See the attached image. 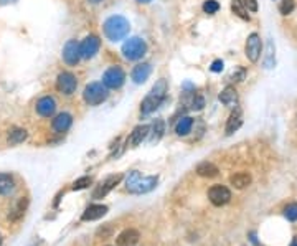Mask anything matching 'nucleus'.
<instances>
[{
  "instance_id": "nucleus-18",
  "label": "nucleus",
  "mask_w": 297,
  "mask_h": 246,
  "mask_svg": "<svg viewBox=\"0 0 297 246\" xmlns=\"http://www.w3.org/2000/svg\"><path fill=\"white\" fill-rule=\"evenodd\" d=\"M116 241H118V246H132L139 241V231L132 230V228L124 230L118 238H116Z\"/></svg>"
},
{
  "instance_id": "nucleus-17",
  "label": "nucleus",
  "mask_w": 297,
  "mask_h": 246,
  "mask_svg": "<svg viewBox=\"0 0 297 246\" xmlns=\"http://www.w3.org/2000/svg\"><path fill=\"white\" fill-rule=\"evenodd\" d=\"M71 124H73V118H71V114H68V112H61V114H58L56 118L53 119L52 126L56 132H66L71 127Z\"/></svg>"
},
{
  "instance_id": "nucleus-1",
  "label": "nucleus",
  "mask_w": 297,
  "mask_h": 246,
  "mask_svg": "<svg viewBox=\"0 0 297 246\" xmlns=\"http://www.w3.org/2000/svg\"><path fill=\"white\" fill-rule=\"evenodd\" d=\"M167 89H169V85H167V80H158L156 85L152 86L150 93L145 96L144 101L140 104V112L142 114H150L164 103L165 96H167Z\"/></svg>"
},
{
  "instance_id": "nucleus-35",
  "label": "nucleus",
  "mask_w": 297,
  "mask_h": 246,
  "mask_svg": "<svg viewBox=\"0 0 297 246\" xmlns=\"http://www.w3.org/2000/svg\"><path fill=\"white\" fill-rule=\"evenodd\" d=\"M243 5L249 12H258V0H243Z\"/></svg>"
},
{
  "instance_id": "nucleus-2",
  "label": "nucleus",
  "mask_w": 297,
  "mask_h": 246,
  "mask_svg": "<svg viewBox=\"0 0 297 246\" xmlns=\"http://www.w3.org/2000/svg\"><path fill=\"white\" fill-rule=\"evenodd\" d=\"M104 35L107 36L111 41H119L124 40L127 36L129 30H131V25L127 20L121 15H112L104 22Z\"/></svg>"
},
{
  "instance_id": "nucleus-8",
  "label": "nucleus",
  "mask_w": 297,
  "mask_h": 246,
  "mask_svg": "<svg viewBox=\"0 0 297 246\" xmlns=\"http://www.w3.org/2000/svg\"><path fill=\"white\" fill-rule=\"evenodd\" d=\"M99 48H101V40H99L96 35L86 36V38L79 43V53H81V58H85V60L94 58L96 53L99 52Z\"/></svg>"
},
{
  "instance_id": "nucleus-38",
  "label": "nucleus",
  "mask_w": 297,
  "mask_h": 246,
  "mask_svg": "<svg viewBox=\"0 0 297 246\" xmlns=\"http://www.w3.org/2000/svg\"><path fill=\"white\" fill-rule=\"evenodd\" d=\"M291 246H297V236H296V238H294V240H292V243H291Z\"/></svg>"
},
{
  "instance_id": "nucleus-21",
  "label": "nucleus",
  "mask_w": 297,
  "mask_h": 246,
  "mask_svg": "<svg viewBox=\"0 0 297 246\" xmlns=\"http://www.w3.org/2000/svg\"><path fill=\"white\" fill-rule=\"evenodd\" d=\"M196 174L202 175V177H216L218 175V167L215 164H211V162H202V164L196 165Z\"/></svg>"
},
{
  "instance_id": "nucleus-12",
  "label": "nucleus",
  "mask_w": 297,
  "mask_h": 246,
  "mask_svg": "<svg viewBox=\"0 0 297 246\" xmlns=\"http://www.w3.org/2000/svg\"><path fill=\"white\" fill-rule=\"evenodd\" d=\"M121 178H122V175H111V177H107L106 180L99 183L98 189L93 192V198L98 200V198L106 197V195L109 193V192L121 182Z\"/></svg>"
},
{
  "instance_id": "nucleus-14",
  "label": "nucleus",
  "mask_w": 297,
  "mask_h": 246,
  "mask_svg": "<svg viewBox=\"0 0 297 246\" xmlns=\"http://www.w3.org/2000/svg\"><path fill=\"white\" fill-rule=\"evenodd\" d=\"M150 73H152V66H150L149 63H140L137 65L136 68L132 70L131 73V78L134 83H137V85H142V83H145L149 80Z\"/></svg>"
},
{
  "instance_id": "nucleus-33",
  "label": "nucleus",
  "mask_w": 297,
  "mask_h": 246,
  "mask_svg": "<svg viewBox=\"0 0 297 246\" xmlns=\"http://www.w3.org/2000/svg\"><path fill=\"white\" fill-rule=\"evenodd\" d=\"M284 215H286V218L289 220V222H296L297 220V203H291V205H287L286 210H284Z\"/></svg>"
},
{
  "instance_id": "nucleus-10",
  "label": "nucleus",
  "mask_w": 297,
  "mask_h": 246,
  "mask_svg": "<svg viewBox=\"0 0 297 246\" xmlns=\"http://www.w3.org/2000/svg\"><path fill=\"white\" fill-rule=\"evenodd\" d=\"M208 198L215 207H223L231 200V192L223 185H213L208 192Z\"/></svg>"
},
{
  "instance_id": "nucleus-26",
  "label": "nucleus",
  "mask_w": 297,
  "mask_h": 246,
  "mask_svg": "<svg viewBox=\"0 0 297 246\" xmlns=\"http://www.w3.org/2000/svg\"><path fill=\"white\" fill-rule=\"evenodd\" d=\"M164 129H165L164 121H162V119H157L156 123H154V126H152L154 134H152V137H150V142H157V141L162 137V134H164Z\"/></svg>"
},
{
  "instance_id": "nucleus-24",
  "label": "nucleus",
  "mask_w": 297,
  "mask_h": 246,
  "mask_svg": "<svg viewBox=\"0 0 297 246\" xmlns=\"http://www.w3.org/2000/svg\"><path fill=\"white\" fill-rule=\"evenodd\" d=\"M192 127H193V119L185 116V118L178 119V123L175 124V132H177L178 136H187L188 132L192 131Z\"/></svg>"
},
{
  "instance_id": "nucleus-31",
  "label": "nucleus",
  "mask_w": 297,
  "mask_h": 246,
  "mask_svg": "<svg viewBox=\"0 0 297 246\" xmlns=\"http://www.w3.org/2000/svg\"><path fill=\"white\" fill-rule=\"evenodd\" d=\"M220 10V3L216 2V0H207V2L203 3V12L208 15H213L216 14V12Z\"/></svg>"
},
{
  "instance_id": "nucleus-7",
  "label": "nucleus",
  "mask_w": 297,
  "mask_h": 246,
  "mask_svg": "<svg viewBox=\"0 0 297 246\" xmlns=\"http://www.w3.org/2000/svg\"><path fill=\"white\" fill-rule=\"evenodd\" d=\"M76 88H78V80H76V76H74L73 73H70V71H63L58 74V78H56V89L60 91L61 94H65V96H71L76 91Z\"/></svg>"
},
{
  "instance_id": "nucleus-39",
  "label": "nucleus",
  "mask_w": 297,
  "mask_h": 246,
  "mask_svg": "<svg viewBox=\"0 0 297 246\" xmlns=\"http://www.w3.org/2000/svg\"><path fill=\"white\" fill-rule=\"evenodd\" d=\"M137 2H140V3H149L150 0H137Z\"/></svg>"
},
{
  "instance_id": "nucleus-15",
  "label": "nucleus",
  "mask_w": 297,
  "mask_h": 246,
  "mask_svg": "<svg viewBox=\"0 0 297 246\" xmlns=\"http://www.w3.org/2000/svg\"><path fill=\"white\" fill-rule=\"evenodd\" d=\"M106 211H107L106 205H91L85 210V213H83L81 218L85 220V222H93V220L103 218V216L106 215Z\"/></svg>"
},
{
  "instance_id": "nucleus-9",
  "label": "nucleus",
  "mask_w": 297,
  "mask_h": 246,
  "mask_svg": "<svg viewBox=\"0 0 297 246\" xmlns=\"http://www.w3.org/2000/svg\"><path fill=\"white\" fill-rule=\"evenodd\" d=\"M245 52H246V58H248L249 61H253V63H256L259 60L261 52H262V43H261V38H259L258 33H251L248 36Z\"/></svg>"
},
{
  "instance_id": "nucleus-34",
  "label": "nucleus",
  "mask_w": 297,
  "mask_h": 246,
  "mask_svg": "<svg viewBox=\"0 0 297 246\" xmlns=\"http://www.w3.org/2000/svg\"><path fill=\"white\" fill-rule=\"evenodd\" d=\"M91 185V177H81L73 183V190H83Z\"/></svg>"
},
{
  "instance_id": "nucleus-40",
  "label": "nucleus",
  "mask_w": 297,
  "mask_h": 246,
  "mask_svg": "<svg viewBox=\"0 0 297 246\" xmlns=\"http://www.w3.org/2000/svg\"><path fill=\"white\" fill-rule=\"evenodd\" d=\"M0 245H2V236H0Z\"/></svg>"
},
{
  "instance_id": "nucleus-23",
  "label": "nucleus",
  "mask_w": 297,
  "mask_h": 246,
  "mask_svg": "<svg viewBox=\"0 0 297 246\" xmlns=\"http://www.w3.org/2000/svg\"><path fill=\"white\" fill-rule=\"evenodd\" d=\"M15 189L14 178L8 174H0V195H8Z\"/></svg>"
},
{
  "instance_id": "nucleus-16",
  "label": "nucleus",
  "mask_w": 297,
  "mask_h": 246,
  "mask_svg": "<svg viewBox=\"0 0 297 246\" xmlns=\"http://www.w3.org/2000/svg\"><path fill=\"white\" fill-rule=\"evenodd\" d=\"M149 131H150L149 126H137V127L131 132V136H129L127 145H131V147H137V145H139L142 141H144L145 137H147Z\"/></svg>"
},
{
  "instance_id": "nucleus-20",
  "label": "nucleus",
  "mask_w": 297,
  "mask_h": 246,
  "mask_svg": "<svg viewBox=\"0 0 297 246\" xmlns=\"http://www.w3.org/2000/svg\"><path fill=\"white\" fill-rule=\"evenodd\" d=\"M220 101L225 104V106L235 107L238 103V93L233 86H227L223 91L220 93Z\"/></svg>"
},
{
  "instance_id": "nucleus-13",
  "label": "nucleus",
  "mask_w": 297,
  "mask_h": 246,
  "mask_svg": "<svg viewBox=\"0 0 297 246\" xmlns=\"http://www.w3.org/2000/svg\"><path fill=\"white\" fill-rule=\"evenodd\" d=\"M56 111V101L52 96H43L41 99H38L36 103V112L43 118H52Z\"/></svg>"
},
{
  "instance_id": "nucleus-30",
  "label": "nucleus",
  "mask_w": 297,
  "mask_h": 246,
  "mask_svg": "<svg viewBox=\"0 0 297 246\" xmlns=\"http://www.w3.org/2000/svg\"><path fill=\"white\" fill-rule=\"evenodd\" d=\"M296 8V2L294 0H281V5H279V12L282 15H289L292 14V10Z\"/></svg>"
},
{
  "instance_id": "nucleus-32",
  "label": "nucleus",
  "mask_w": 297,
  "mask_h": 246,
  "mask_svg": "<svg viewBox=\"0 0 297 246\" xmlns=\"http://www.w3.org/2000/svg\"><path fill=\"white\" fill-rule=\"evenodd\" d=\"M203 106H205L203 96H200V94H193V96H192V101H190V107H192V109L200 111V109H203Z\"/></svg>"
},
{
  "instance_id": "nucleus-4",
  "label": "nucleus",
  "mask_w": 297,
  "mask_h": 246,
  "mask_svg": "<svg viewBox=\"0 0 297 246\" xmlns=\"http://www.w3.org/2000/svg\"><path fill=\"white\" fill-rule=\"evenodd\" d=\"M107 88L103 85V83H89L85 88V93H83V98L85 101L89 104V106H98V104L104 103L107 99Z\"/></svg>"
},
{
  "instance_id": "nucleus-37",
  "label": "nucleus",
  "mask_w": 297,
  "mask_h": 246,
  "mask_svg": "<svg viewBox=\"0 0 297 246\" xmlns=\"http://www.w3.org/2000/svg\"><path fill=\"white\" fill-rule=\"evenodd\" d=\"M17 0H0V5H7V3H14Z\"/></svg>"
},
{
  "instance_id": "nucleus-27",
  "label": "nucleus",
  "mask_w": 297,
  "mask_h": 246,
  "mask_svg": "<svg viewBox=\"0 0 297 246\" xmlns=\"http://www.w3.org/2000/svg\"><path fill=\"white\" fill-rule=\"evenodd\" d=\"M25 208H27V200L22 198L18 202V205L15 207V210L14 211H10V215H8V218L10 220H18L20 216H22L25 213Z\"/></svg>"
},
{
  "instance_id": "nucleus-11",
  "label": "nucleus",
  "mask_w": 297,
  "mask_h": 246,
  "mask_svg": "<svg viewBox=\"0 0 297 246\" xmlns=\"http://www.w3.org/2000/svg\"><path fill=\"white\" fill-rule=\"evenodd\" d=\"M63 60H65V63L70 66H74L79 63L81 53H79V43L76 40H70L68 43L65 45V48H63Z\"/></svg>"
},
{
  "instance_id": "nucleus-25",
  "label": "nucleus",
  "mask_w": 297,
  "mask_h": 246,
  "mask_svg": "<svg viewBox=\"0 0 297 246\" xmlns=\"http://www.w3.org/2000/svg\"><path fill=\"white\" fill-rule=\"evenodd\" d=\"M27 139V131L25 129H12L10 134H8V144L17 145Z\"/></svg>"
},
{
  "instance_id": "nucleus-22",
  "label": "nucleus",
  "mask_w": 297,
  "mask_h": 246,
  "mask_svg": "<svg viewBox=\"0 0 297 246\" xmlns=\"http://www.w3.org/2000/svg\"><path fill=\"white\" fill-rule=\"evenodd\" d=\"M229 183L236 189H245L251 183V175L248 172H238L229 177Z\"/></svg>"
},
{
  "instance_id": "nucleus-19",
  "label": "nucleus",
  "mask_w": 297,
  "mask_h": 246,
  "mask_svg": "<svg viewBox=\"0 0 297 246\" xmlns=\"http://www.w3.org/2000/svg\"><path fill=\"white\" fill-rule=\"evenodd\" d=\"M243 124V112L240 107H235V111L231 112V116H229L228 123H227V134H233L235 131L241 127Z\"/></svg>"
},
{
  "instance_id": "nucleus-6",
  "label": "nucleus",
  "mask_w": 297,
  "mask_h": 246,
  "mask_svg": "<svg viewBox=\"0 0 297 246\" xmlns=\"http://www.w3.org/2000/svg\"><path fill=\"white\" fill-rule=\"evenodd\" d=\"M124 81H125V73L119 66H112V68H109L103 74V85L107 89H119L124 85Z\"/></svg>"
},
{
  "instance_id": "nucleus-29",
  "label": "nucleus",
  "mask_w": 297,
  "mask_h": 246,
  "mask_svg": "<svg viewBox=\"0 0 297 246\" xmlns=\"http://www.w3.org/2000/svg\"><path fill=\"white\" fill-rule=\"evenodd\" d=\"M231 10L235 12V14L238 17H241L243 20H249V15L246 14V8L243 7V3L240 2V0H233V3H231Z\"/></svg>"
},
{
  "instance_id": "nucleus-5",
  "label": "nucleus",
  "mask_w": 297,
  "mask_h": 246,
  "mask_svg": "<svg viewBox=\"0 0 297 246\" xmlns=\"http://www.w3.org/2000/svg\"><path fill=\"white\" fill-rule=\"evenodd\" d=\"M145 52H147V45L139 36H132L122 45V55L125 60H139L145 55Z\"/></svg>"
},
{
  "instance_id": "nucleus-28",
  "label": "nucleus",
  "mask_w": 297,
  "mask_h": 246,
  "mask_svg": "<svg viewBox=\"0 0 297 246\" xmlns=\"http://www.w3.org/2000/svg\"><path fill=\"white\" fill-rule=\"evenodd\" d=\"M264 66H266V68H273V66H274V45H273V40H271V38H269V41H267V52H266Z\"/></svg>"
},
{
  "instance_id": "nucleus-36",
  "label": "nucleus",
  "mask_w": 297,
  "mask_h": 246,
  "mask_svg": "<svg viewBox=\"0 0 297 246\" xmlns=\"http://www.w3.org/2000/svg\"><path fill=\"white\" fill-rule=\"evenodd\" d=\"M221 70H223V61H221V60H215V61H213L211 71H213V73H220Z\"/></svg>"
},
{
  "instance_id": "nucleus-3",
  "label": "nucleus",
  "mask_w": 297,
  "mask_h": 246,
  "mask_svg": "<svg viewBox=\"0 0 297 246\" xmlns=\"http://www.w3.org/2000/svg\"><path fill=\"white\" fill-rule=\"evenodd\" d=\"M158 178L157 177H142V175L134 170L127 175V190L131 193H147L157 187Z\"/></svg>"
}]
</instances>
